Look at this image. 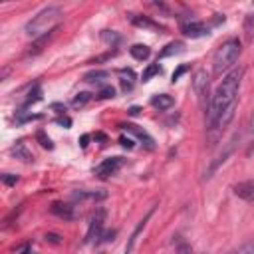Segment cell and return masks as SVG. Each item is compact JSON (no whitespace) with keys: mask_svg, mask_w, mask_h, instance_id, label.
Masks as SVG:
<instances>
[{"mask_svg":"<svg viewBox=\"0 0 254 254\" xmlns=\"http://www.w3.org/2000/svg\"><path fill=\"white\" fill-rule=\"evenodd\" d=\"M123 129H127V131H131L135 137H139L141 141H145V145L149 147V149H153V137L147 133V131H143V129H139L137 125H133V123H127V125H121Z\"/></svg>","mask_w":254,"mask_h":254,"instance_id":"15","label":"cell"},{"mask_svg":"<svg viewBox=\"0 0 254 254\" xmlns=\"http://www.w3.org/2000/svg\"><path fill=\"white\" fill-rule=\"evenodd\" d=\"M119 75H121V87H123V91H129L133 87V79H135L133 69H119Z\"/></svg>","mask_w":254,"mask_h":254,"instance_id":"19","label":"cell"},{"mask_svg":"<svg viewBox=\"0 0 254 254\" xmlns=\"http://www.w3.org/2000/svg\"><path fill=\"white\" fill-rule=\"evenodd\" d=\"M208 85H210V75L206 73V69H196L192 75V89L198 97V103L208 111L210 105V95H208Z\"/></svg>","mask_w":254,"mask_h":254,"instance_id":"4","label":"cell"},{"mask_svg":"<svg viewBox=\"0 0 254 254\" xmlns=\"http://www.w3.org/2000/svg\"><path fill=\"white\" fill-rule=\"evenodd\" d=\"M36 137L40 139L42 147H46V149H52V147H54V145H52V141H50V139H48V137H46V135H44L42 131H38V135H36Z\"/></svg>","mask_w":254,"mask_h":254,"instance_id":"30","label":"cell"},{"mask_svg":"<svg viewBox=\"0 0 254 254\" xmlns=\"http://www.w3.org/2000/svg\"><path fill=\"white\" fill-rule=\"evenodd\" d=\"M161 73V67H159V64H151L145 71H143V81H147V79H151L153 75H159Z\"/></svg>","mask_w":254,"mask_h":254,"instance_id":"25","label":"cell"},{"mask_svg":"<svg viewBox=\"0 0 254 254\" xmlns=\"http://www.w3.org/2000/svg\"><path fill=\"white\" fill-rule=\"evenodd\" d=\"M52 212L64 220H71L75 214H73V206L69 204H64V202H52Z\"/></svg>","mask_w":254,"mask_h":254,"instance_id":"13","label":"cell"},{"mask_svg":"<svg viewBox=\"0 0 254 254\" xmlns=\"http://www.w3.org/2000/svg\"><path fill=\"white\" fill-rule=\"evenodd\" d=\"M242 67H236L224 75V79L216 85L214 93L210 95V105H208V139L210 145L218 139V135L228 127V123L234 117L236 111V99L240 91V81H242Z\"/></svg>","mask_w":254,"mask_h":254,"instance_id":"1","label":"cell"},{"mask_svg":"<svg viewBox=\"0 0 254 254\" xmlns=\"http://www.w3.org/2000/svg\"><path fill=\"white\" fill-rule=\"evenodd\" d=\"M185 71H187V65H183V67H179V69H177V71L173 73V81H177V79H179V75H181V73H185Z\"/></svg>","mask_w":254,"mask_h":254,"instance_id":"35","label":"cell"},{"mask_svg":"<svg viewBox=\"0 0 254 254\" xmlns=\"http://www.w3.org/2000/svg\"><path fill=\"white\" fill-rule=\"evenodd\" d=\"M244 38L246 42H254V14H248L244 18Z\"/></svg>","mask_w":254,"mask_h":254,"instance_id":"20","label":"cell"},{"mask_svg":"<svg viewBox=\"0 0 254 254\" xmlns=\"http://www.w3.org/2000/svg\"><path fill=\"white\" fill-rule=\"evenodd\" d=\"M129 54H131L137 62H143V60H147V58L151 56V50H149V46H145V44H133V46L129 48Z\"/></svg>","mask_w":254,"mask_h":254,"instance_id":"17","label":"cell"},{"mask_svg":"<svg viewBox=\"0 0 254 254\" xmlns=\"http://www.w3.org/2000/svg\"><path fill=\"white\" fill-rule=\"evenodd\" d=\"M119 143H121L123 147H127V149H133V139H129V137H125V135L119 137Z\"/></svg>","mask_w":254,"mask_h":254,"instance_id":"32","label":"cell"},{"mask_svg":"<svg viewBox=\"0 0 254 254\" xmlns=\"http://www.w3.org/2000/svg\"><path fill=\"white\" fill-rule=\"evenodd\" d=\"M129 113H131V115H137V113H139V109H137V107H131V111H129Z\"/></svg>","mask_w":254,"mask_h":254,"instance_id":"37","label":"cell"},{"mask_svg":"<svg viewBox=\"0 0 254 254\" xmlns=\"http://www.w3.org/2000/svg\"><path fill=\"white\" fill-rule=\"evenodd\" d=\"M105 226V208H97L89 220V228L85 234V242H95L101 238V230Z\"/></svg>","mask_w":254,"mask_h":254,"instance_id":"6","label":"cell"},{"mask_svg":"<svg viewBox=\"0 0 254 254\" xmlns=\"http://www.w3.org/2000/svg\"><path fill=\"white\" fill-rule=\"evenodd\" d=\"M107 71H103V69H95V71H89V73H85V77H83V81H87V83H99L101 79H107Z\"/></svg>","mask_w":254,"mask_h":254,"instance_id":"22","label":"cell"},{"mask_svg":"<svg viewBox=\"0 0 254 254\" xmlns=\"http://www.w3.org/2000/svg\"><path fill=\"white\" fill-rule=\"evenodd\" d=\"M181 30L189 38H200V36H206L208 34V28L202 22H187V24H183Z\"/></svg>","mask_w":254,"mask_h":254,"instance_id":"9","label":"cell"},{"mask_svg":"<svg viewBox=\"0 0 254 254\" xmlns=\"http://www.w3.org/2000/svg\"><path fill=\"white\" fill-rule=\"evenodd\" d=\"M16 181H18L16 175H4V177H2V183H4V185H14Z\"/></svg>","mask_w":254,"mask_h":254,"instance_id":"33","label":"cell"},{"mask_svg":"<svg viewBox=\"0 0 254 254\" xmlns=\"http://www.w3.org/2000/svg\"><path fill=\"white\" fill-rule=\"evenodd\" d=\"M240 133H242V131H234V133H232V137L228 139V143H226L224 151H222V153H220V155H218V157H216V159H214V161L210 163L208 171L204 173V179L212 177V173H214V171H216V169H218L220 165H224V163H226V159H228V157H230V155L234 153V149H236V143H238V139H240Z\"/></svg>","mask_w":254,"mask_h":254,"instance_id":"5","label":"cell"},{"mask_svg":"<svg viewBox=\"0 0 254 254\" xmlns=\"http://www.w3.org/2000/svg\"><path fill=\"white\" fill-rule=\"evenodd\" d=\"M240 52H242V44H240L238 38H228L226 42H222V44L216 48V52H214V58H212V71H214L216 75H222L226 69H230V67L236 64Z\"/></svg>","mask_w":254,"mask_h":254,"instance_id":"3","label":"cell"},{"mask_svg":"<svg viewBox=\"0 0 254 254\" xmlns=\"http://www.w3.org/2000/svg\"><path fill=\"white\" fill-rule=\"evenodd\" d=\"M151 103H153V107L165 111V109H171V107L175 105V99H173L169 93H157V95H153Z\"/></svg>","mask_w":254,"mask_h":254,"instance_id":"12","label":"cell"},{"mask_svg":"<svg viewBox=\"0 0 254 254\" xmlns=\"http://www.w3.org/2000/svg\"><path fill=\"white\" fill-rule=\"evenodd\" d=\"M113 95H115V89H113V87H109V85H107V87H103V89L99 91V97H103V99L113 97Z\"/></svg>","mask_w":254,"mask_h":254,"instance_id":"31","label":"cell"},{"mask_svg":"<svg viewBox=\"0 0 254 254\" xmlns=\"http://www.w3.org/2000/svg\"><path fill=\"white\" fill-rule=\"evenodd\" d=\"M234 194L244 200H254V181H244L234 187Z\"/></svg>","mask_w":254,"mask_h":254,"instance_id":"10","label":"cell"},{"mask_svg":"<svg viewBox=\"0 0 254 254\" xmlns=\"http://www.w3.org/2000/svg\"><path fill=\"white\" fill-rule=\"evenodd\" d=\"M177 238H179V240H177V254H192L190 244L185 242V240H181V236H177Z\"/></svg>","mask_w":254,"mask_h":254,"instance_id":"27","label":"cell"},{"mask_svg":"<svg viewBox=\"0 0 254 254\" xmlns=\"http://www.w3.org/2000/svg\"><path fill=\"white\" fill-rule=\"evenodd\" d=\"M62 18H64V12H62L60 6H46L32 20L26 22L24 32H26V36H30L34 40L36 38H42V36L54 32L56 26L62 22Z\"/></svg>","mask_w":254,"mask_h":254,"instance_id":"2","label":"cell"},{"mask_svg":"<svg viewBox=\"0 0 254 254\" xmlns=\"http://www.w3.org/2000/svg\"><path fill=\"white\" fill-rule=\"evenodd\" d=\"M54 36V32H50V34H46V36H42V38H36L32 44H30V48H28V56H36V54H40L42 50H44V46H46V42L50 40Z\"/></svg>","mask_w":254,"mask_h":254,"instance_id":"18","label":"cell"},{"mask_svg":"<svg viewBox=\"0 0 254 254\" xmlns=\"http://www.w3.org/2000/svg\"><path fill=\"white\" fill-rule=\"evenodd\" d=\"M101 40L107 42V44H117V42H119V36H117L113 30H103V32H101Z\"/></svg>","mask_w":254,"mask_h":254,"instance_id":"26","label":"cell"},{"mask_svg":"<svg viewBox=\"0 0 254 254\" xmlns=\"http://www.w3.org/2000/svg\"><path fill=\"white\" fill-rule=\"evenodd\" d=\"M183 48H185V46H183L181 42H171V44H167V48H165V50L161 52V56L165 58V56H173V54H181V52H183Z\"/></svg>","mask_w":254,"mask_h":254,"instance_id":"23","label":"cell"},{"mask_svg":"<svg viewBox=\"0 0 254 254\" xmlns=\"http://www.w3.org/2000/svg\"><path fill=\"white\" fill-rule=\"evenodd\" d=\"M14 252H16V254H32V244H30V242H24V244L16 246Z\"/></svg>","mask_w":254,"mask_h":254,"instance_id":"29","label":"cell"},{"mask_svg":"<svg viewBox=\"0 0 254 254\" xmlns=\"http://www.w3.org/2000/svg\"><path fill=\"white\" fill-rule=\"evenodd\" d=\"M131 22L139 28H145V30H163V26L155 20H151L149 16H131Z\"/></svg>","mask_w":254,"mask_h":254,"instance_id":"14","label":"cell"},{"mask_svg":"<svg viewBox=\"0 0 254 254\" xmlns=\"http://www.w3.org/2000/svg\"><path fill=\"white\" fill-rule=\"evenodd\" d=\"M228 254H254V238L248 240V242H244V244L238 246L236 250H230Z\"/></svg>","mask_w":254,"mask_h":254,"instance_id":"24","label":"cell"},{"mask_svg":"<svg viewBox=\"0 0 254 254\" xmlns=\"http://www.w3.org/2000/svg\"><path fill=\"white\" fill-rule=\"evenodd\" d=\"M91 99V93H77V97H73V107H81V105H85L87 101Z\"/></svg>","mask_w":254,"mask_h":254,"instance_id":"28","label":"cell"},{"mask_svg":"<svg viewBox=\"0 0 254 254\" xmlns=\"http://www.w3.org/2000/svg\"><path fill=\"white\" fill-rule=\"evenodd\" d=\"M121 165H123V159H121V157H109V159L101 161V163L95 167V175H97L99 179H107V177L115 175V173L121 169Z\"/></svg>","mask_w":254,"mask_h":254,"instance_id":"7","label":"cell"},{"mask_svg":"<svg viewBox=\"0 0 254 254\" xmlns=\"http://www.w3.org/2000/svg\"><path fill=\"white\" fill-rule=\"evenodd\" d=\"M99 254H105V252H99Z\"/></svg>","mask_w":254,"mask_h":254,"instance_id":"38","label":"cell"},{"mask_svg":"<svg viewBox=\"0 0 254 254\" xmlns=\"http://www.w3.org/2000/svg\"><path fill=\"white\" fill-rule=\"evenodd\" d=\"M46 240H50V242H54V244H60V242H62L58 234H46Z\"/></svg>","mask_w":254,"mask_h":254,"instance_id":"34","label":"cell"},{"mask_svg":"<svg viewBox=\"0 0 254 254\" xmlns=\"http://www.w3.org/2000/svg\"><path fill=\"white\" fill-rule=\"evenodd\" d=\"M12 153L16 155V159H20V161H24V163H32V161H34V157H32V153L26 149V143H24V141H18V143L12 147Z\"/></svg>","mask_w":254,"mask_h":254,"instance_id":"16","label":"cell"},{"mask_svg":"<svg viewBox=\"0 0 254 254\" xmlns=\"http://www.w3.org/2000/svg\"><path fill=\"white\" fill-rule=\"evenodd\" d=\"M107 198L105 190H77L73 192V200H103Z\"/></svg>","mask_w":254,"mask_h":254,"instance_id":"11","label":"cell"},{"mask_svg":"<svg viewBox=\"0 0 254 254\" xmlns=\"http://www.w3.org/2000/svg\"><path fill=\"white\" fill-rule=\"evenodd\" d=\"M153 210H155V208H151V210H149V212L139 220V224L133 228V232H131V236H129V240H127V246H125V254H131V252H133V248H135V240H137V236L143 232V228L147 226V222H149V218H151Z\"/></svg>","mask_w":254,"mask_h":254,"instance_id":"8","label":"cell"},{"mask_svg":"<svg viewBox=\"0 0 254 254\" xmlns=\"http://www.w3.org/2000/svg\"><path fill=\"white\" fill-rule=\"evenodd\" d=\"M87 139H89L87 135H83V137H81V147H85V145H87Z\"/></svg>","mask_w":254,"mask_h":254,"instance_id":"36","label":"cell"},{"mask_svg":"<svg viewBox=\"0 0 254 254\" xmlns=\"http://www.w3.org/2000/svg\"><path fill=\"white\" fill-rule=\"evenodd\" d=\"M254 153V109L250 113V123H248V147H246V155L250 157Z\"/></svg>","mask_w":254,"mask_h":254,"instance_id":"21","label":"cell"}]
</instances>
